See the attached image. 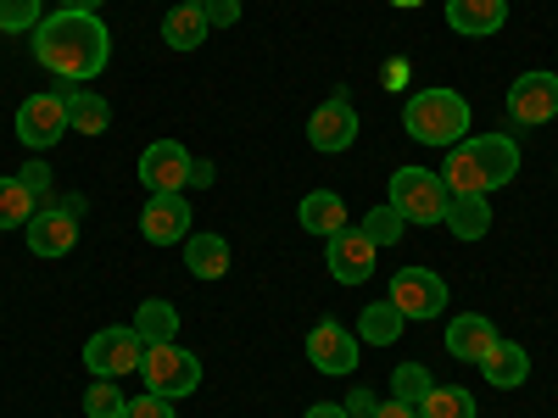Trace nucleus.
<instances>
[{"instance_id": "35", "label": "nucleus", "mask_w": 558, "mask_h": 418, "mask_svg": "<svg viewBox=\"0 0 558 418\" xmlns=\"http://www.w3.org/2000/svg\"><path fill=\"white\" fill-rule=\"evenodd\" d=\"M202 12H207L213 28H235V23H241V0H207Z\"/></svg>"}, {"instance_id": "34", "label": "nucleus", "mask_w": 558, "mask_h": 418, "mask_svg": "<svg viewBox=\"0 0 558 418\" xmlns=\"http://www.w3.org/2000/svg\"><path fill=\"white\" fill-rule=\"evenodd\" d=\"M123 418H173V402L168 396H129V407H123Z\"/></svg>"}, {"instance_id": "24", "label": "nucleus", "mask_w": 558, "mask_h": 418, "mask_svg": "<svg viewBox=\"0 0 558 418\" xmlns=\"http://www.w3.org/2000/svg\"><path fill=\"white\" fill-rule=\"evenodd\" d=\"M184 268H191V279H223L229 241L223 235H184Z\"/></svg>"}, {"instance_id": "43", "label": "nucleus", "mask_w": 558, "mask_h": 418, "mask_svg": "<svg viewBox=\"0 0 558 418\" xmlns=\"http://www.w3.org/2000/svg\"><path fill=\"white\" fill-rule=\"evenodd\" d=\"M413 7H418V0H413Z\"/></svg>"}, {"instance_id": "23", "label": "nucleus", "mask_w": 558, "mask_h": 418, "mask_svg": "<svg viewBox=\"0 0 558 418\" xmlns=\"http://www.w3.org/2000/svg\"><path fill=\"white\" fill-rule=\"evenodd\" d=\"M441 223L452 229V241H486L492 235V207H486V196H452Z\"/></svg>"}, {"instance_id": "20", "label": "nucleus", "mask_w": 558, "mask_h": 418, "mask_svg": "<svg viewBox=\"0 0 558 418\" xmlns=\"http://www.w3.org/2000/svg\"><path fill=\"white\" fill-rule=\"evenodd\" d=\"M441 184H447V196H486V173H481V162H475V146H470V139H458V146L447 151Z\"/></svg>"}, {"instance_id": "17", "label": "nucleus", "mask_w": 558, "mask_h": 418, "mask_svg": "<svg viewBox=\"0 0 558 418\" xmlns=\"http://www.w3.org/2000/svg\"><path fill=\"white\" fill-rule=\"evenodd\" d=\"M447 23L470 39H486L508 23V0H447Z\"/></svg>"}, {"instance_id": "37", "label": "nucleus", "mask_w": 558, "mask_h": 418, "mask_svg": "<svg viewBox=\"0 0 558 418\" xmlns=\"http://www.w3.org/2000/svg\"><path fill=\"white\" fill-rule=\"evenodd\" d=\"M375 418H418V407H408V402H397V396H391V402H380V407H375Z\"/></svg>"}, {"instance_id": "30", "label": "nucleus", "mask_w": 558, "mask_h": 418, "mask_svg": "<svg viewBox=\"0 0 558 418\" xmlns=\"http://www.w3.org/2000/svg\"><path fill=\"white\" fill-rule=\"evenodd\" d=\"M357 229H363V235L375 241L380 251H386V246H397V241H402V229H408V218H402V212H397V207L386 201V207H375V212H368V218H363Z\"/></svg>"}, {"instance_id": "41", "label": "nucleus", "mask_w": 558, "mask_h": 418, "mask_svg": "<svg viewBox=\"0 0 558 418\" xmlns=\"http://www.w3.org/2000/svg\"><path fill=\"white\" fill-rule=\"evenodd\" d=\"M57 207H62V212H68V218H78V212H84V196H62V201H57Z\"/></svg>"}, {"instance_id": "2", "label": "nucleus", "mask_w": 558, "mask_h": 418, "mask_svg": "<svg viewBox=\"0 0 558 418\" xmlns=\"http://www.w3.org/2000/svg\"><path fill=\"white\" fill-rule=\"evenodd\" d=\"M402 128L418 139V146L452 151L458 139H470V101L458 89H418V96L402 107Z\"/></svg>"}, {"instance_id": "4", "label": "nucleus", "mask_w": 558, "mask_h": 418, "mask_svg": "<svg viewBox=\"0 0 558 418\" xmlns=\"http://www.w3.org/2000/svg\"><path fill=\"white\" fill-rule=\"evenodd\" d=\"M447 184H441V173H430V168H397L391 173V207L408 218V223H441L447 218Z\"/></svg>"}, {"instance_id": "11", "label": "nucleus", "mask_w": 558, "mask_h": 418, "mask_svg": "<svg viewBox=\"0 0 558 418\" xmlns=\"http://www.w3.org/2000/svg\"><path fill=\"white\" fill-rule=\"evenodd\" d=\"M62 134H68V107H62V96H28V101L17 107V139H23L28 151H51Z\"/></svg>"}, {"instance_id": "22", "label": "nucleus", "mask_w": 558, "mask_h": 418, "mask_svg": "<svg viewBox=\"0 0 558 418\" xmlns=\"http://www.w3.org/2000/svg\"><path fill=\"white\" fill-rule=\"evenodd\" d=\"M213 34L207 12L196 7V0H179V7L162 17V39H168V51H196V45Z\"/></svg>"}, {"instance_id": "10", "label": "nucleus", "mask_w": 558, "mask_h": 418, "mask_svg": "<svg viewBox=\"0 0 558 418\" xmlns=\"http://www.w3.org/2000/svg\"><path fill=\"white\" fill-rule=\"evenodd\" d=\"M357 357H363V341L352 330H341L336 318H324V323L307 330V362L318 368V374H352Z\"/></svg>"}, {"instance_id": "19", "label": "nucleus", "mask_w": 558, "mask_h": 418, "mask_svg": "<svg viewBox=\"0 0 558 418\" xmlns=\"http://www.w3.org/2000/svg\"><path fill=\"white\" fill-rule=\"evenodd\" d=\"M470 146H475V162L486 173V190H497V184H508L520 173V146L508 134H481V139H470Z\"/></svg>"}, {"instance_id": "29", "label": "nucleus", "mask_w": 558, "mask_h": 418, "mask_svg": "<svg viewBox=\"0 0 558 418\" xmlns=\"http://www.w3.org/2000/svg\"><path fill=\"white\" fill-rule=\"evenodd\" d=\"M430 391H436V380H430V368H425V362H402L397 374H391V396L408 402V407H418Z\"/></svg>"}, {"instance_id": "15", "label": "nucleus", "mask_w": 558, "mask_h": 418, "mask_svg": "<svg viewBox=\"0 0 558 418\" xmlns=\"http://www.w3.org/2000/svg\"><path fill=\"white\" fill-rule=\"evenodd\" d=\"M475 368L486 374L492 391H520V385L531 380V357H525V346H514V341H492Z\"/></svg>"}, {"instance_id": "33", "label": "nucleus", "mask_w": 558, "mask_h": 418, "mask_svg": "<svg viewBox=\"0 0 558 418\" xmlns=\"http://www.w3.org/2000/svg\"><path fill=\"white\" fill-rule=\"evenodd\" d=\"M39 28V0H0V34Z\"/></svg>"}, {"instance_id": "5", "label": "nucleus", "mask_w": 558, "mask_h": 418, "mask_svg": "<svg viewBox=\"0 0 558 418\" xmlns=\"http://www.w3.org/2000/svg\"><path fill=\"white\" fill-rule=\"evenodd\" d=\"M140 374H146V391L151 396H168V402H179V396H191V391H202V362L184 352V346H146V357H140Z\"/></svg>"}, {"instance_id": "1", "label": "nucleus", "mask_w": 558, "mask_h": 418, "mask_svg": "<svg viewBox=\"0 0 558 418\" xmlns=\"http://www.w3.org/2000/svg\"><path fill=\"white\" fill-rule=\"evenodd\" d=\"M34 62L45 73H57L62 84L96 78L112 62V34H107V23L96 12H62L57 7L34 28Z\"/></svg>"}, {"instance_id": "42", "label": "nucleus", "mask_w": 558, "mask_h": 418, "mask_svg": "<svg viewBox=\"0 0 558 418\" xmlns=\"http://www.w3.org/2000/svg\"><path fill=\"white\" fill-rule=\"evenodd\" d=\"M196 7H207V0H196Z\"/></svg>"}, {"instance_id": "6", "label": "nucleus", "mask_w": 558, "mask_h": 418, "mask_svg": "<svg viewBox=\"0 0 558 418\" xmlns=\"http://www.w3.org/2000/svg\"><path fill=\"white\" fill-rule=\"evenodd\" d=\"M508 118L525 123V128L553 123L558 118V73H542V67L520 73L514 84H508Z\"/></svg>"}, {"instance_id": "7", "label": "nucleus", "mask_w": 558, "mask_h": 418, "mask_svg": "<svg viewBox=\"0 0 558 418\" xmlns=\"http://www.w3.org/2000/svg\"><path fill=\"white\" fill-rule=\"evenodd\" d=\"M352 139H357V112H352V101H347V89H336L330 101L313 107V118H307V146L324 151V157H336V151L352 146Z\"/></svg>"}, {"instance_id": "21", "label": "nucleus", "mask_w": 558, "mask_h": 418, "mask_svg": "<svg viewBox=\"0 0 558 418\" xmlns=\"http://www.w3.org/2000/svg\"><path fill=\"white\" fill-rule=\"evenodd\" d=\"M62 107H68V128H78V134H107L112 128V107L96 96V89L62 84Z\"/></svg>"}, {"instance_id": "39", "label": "nucleus", "mask_w": 558, "mask_h": 418, "mask_svg": "<svg viewBox=\"0 0 558 418\" xmlns=\"http://www.w3.org/2000/svg\"><path fill=\"white\" fill-rule=\"evenodd\" d=\"M213 179H218V173H213V162H191V184H196V190H207Z\"/></svg>"}, {"instance_id": "18", "label": "nucleus", "mask_w": 558, "mask_h": 418, "mask_svg": "<svg viewBox=\"0 0 558 418\" xmlns=\"http://www.w3.org/2000/svg\"><path fill=\"white\" fill-rule=\"evenodd\" d=\"M296 218H302V229H307V235H318V241L341 235V229L352 223V212H347V201H341L336 190H313V196H302Z\"/></svg>"}, {"instance_id": "3", "label": "nucleus", "mask_w": 558, "mask_h": 418, "mask_svg": "<svg viewBox=\"0 0 558 418\" xmlns=\"http://www.w3.org/2000/svg\"><path fill=\"white\" fill-rule=\"evenodd\" d=\"M140 357H146V341H140L134 323H112V330H96L84 346V368L89 380H123L140 374Z\"/></svg>"}, {"instance_id": "28", "label": "nucleus", "mask_w": 558, "mask_h": 418, "mask_svg": "<svg viewBox=\"0 0 558 418\" xmlns=\"http://www.w3.org/2000/svg\"><path fill=\"white\" fill-rule=\"evenodd\" d=\"M34 196L23 190V179H0V229H28L34 218Z\"/></svg>"}, {"instance_id": "32", "label": "nucleus", "mask_w": 558, "mask_h": 418, "mask_svg": "<svg viewBox=\"0 0 558 418\" xmlns=\"http://www.w3.org/2000/svg\"><path fill=\"white\" fill-rule=\"evenodd\" d=\"M17 179H23V190L34 196V207H39V212H51V207H57V190H51V168H45V162H23V173H17Z\"/></svg>"}, {"instance_id": "36", "label": "nucleus", "mask_w": 558, "mask_h": 418, "mask_svg": "<svg viewBox=\"0 0 558 418\" xmlns=\"http://www.w3.org/2000/svg\"><path fill=\"white\" fill-rule=\"evenodd\" d=\"M341 407H347L352 418H375V407H380V402H375V396H368V391H352V396H347Z\"/></svg>"}, {"instance_id": "38", "label": "nucleus", "mask_w": 558, "mask_h": 418, "mask_svg": "<svg viewBox=\"0 0 558 418\" xmlns=\"http://www.w3.org/2000/svg\"><path fill=\"white\" fill-rule=\"evenodd\" d=\"M302 418H352V413H347L341 402H313V407H307Z\"/></svg>"}, {"instance_id": "16", "label": "nucleus", "mask_w": 558, "mask_h": 418, "mask_svg": "<svg viewBox=\"0 0 558 418\" xmlns=\"http://www.w3.org/2000/svg\"><path fill=\"white\" fill-rule=\"evenodd\" d=\"M492 341H497V330H492V318H481V312H458L447 323V335H441L447 357H458V362H481Z\"/></svg>"}, {"instance_id": "8", "label": "nucleus", "mask_w": 558, "mask_h": 418, "mask_svg": "<svg viewBox=\"0 0 558 418\" xmlns=\"http://www.w3.org/2000/svg\"><path fill=\"white\" fill-rule=\"evenodd\" d=\"M402 318H441V307H447V285H441V273H430V268H402L397 279H391V296H386Z\"/></svg>"}, {"instance_id": "13", "label": "nucleus", "mask_w": 558, "mask_h": 418, "mask_svg": "<svg viewBox=\"0 0 558 418\" xmlns=\"http://www.w3.org/2000/svg\"><path fill=\"white\" fill-rule=\"evenodd\" d=\"M140 235H146L151 246H179L184 235H191V201L179 196H151L146 212H140Z\"/></svg>"}, {"instance_id": "31", "label": "nucleus", "mask_w": 558, "mask_h": 418, "mask_svg": "<svg viewBox=\"0 0 558 418\" xmlns=\"http://www.w3.org/2000/svg\"><path fill=\"white\" fill-rule=\"evenodd\" d=\"M129 396L118 391V380H89L84 391V418H123Z\"/></svg>"}, {"instance_id": "9", "label": "nucleus", "mask_w": 558, "mask_h": 418, "mask_svg": "<svg viewBox=\"0 0 558 418\" xmlns=\"http://www.w3.org/2000/svg\"><path fill=\"white\" fill-rule=\"evenodd\" d=\"M140 184H146L151 196H179L184 184H191V151L179 146V139H157V146L140 151Z\"/></svg>"}, {"instance_id": "25", "label": "nucleus", "mask_w": 558, "mask_h": 418, "mask_svg": "<svg viewBox=\"0 0 558 418\" xmlns=\"http://www.w3.org/2000/svg\"><path fill=\"white\" fill-rule=\"evenodd\" d=\"M134 330H140V341L146 346H168V341H179V307L173 302H140V312H134Z\"/></svg>"}, {"instance_id": "26", "label": "nucleus", "mask_w": 558, "mask_h": 418, "mask_svg": "<svg viewBox=\"0 0 558 418\" xmlns=\"http://www.w3.org/2000/svg\"><path fill=\"white\" fill-rule=\"evenodd\" d=\"M402 323H408V318H402L391 302H368L363 318H357V341H363V346H397Z\"/></svg>"}, {"instance_id": "12", "label": "nucleus", "mask_w": 558, "mask_h": 418, "mask_svg": "<svg viewBox=\"0 0 558 418\" xmlns=\"http://www.w3.org/2000/svg\"><path fill=\"white\" fill-rule=\"evenodd\" d=\"M375 241L363 235V229H341V235H330V251H324V262H330V279L336 285H363L368 273H375Z\"/></svg>"}, {"instance_id": "40", "label": "nucleus", "mask_w": 558, "mask_h": 418, "mask_svg": "<svg viewBox=\"0 0 558 418\" xmlns=\"http://www.w3.org/2000/svg\"><path fill=\"white\" fill-rule=\"evenodd\" d=\"M62 12H101V0H57Z\"/></svg>"}, {"instance_id": "27", "label": "nucleus", "mask_w": 558, "mask_h": 418, "mask_svg": "<svg viewBox=\"0 0 558 418\" xmlns=\"http://www.w3.org/2000/svg\"><path fill=\"white\" fill-rule=\"evenodd\" d=\"M418 418H475V396L463 385H436L425 402H418Z\"/></svg>"}, {"instance_id": "14", "label": "nucleus", "mask_w": 558, "mask_h": 418, "mask_svg": "<svg viewBox=\"0 0 558 418\" xmlns=\"http://www.w3.org/2000/svg\"><path fill=\"white\" fill-rule=\"evenodd\" d=\"M23 235H28V251H34V257H68V251L78 246V218H68L62 207L34 212Z\"/></svg>"}]
</instances>
